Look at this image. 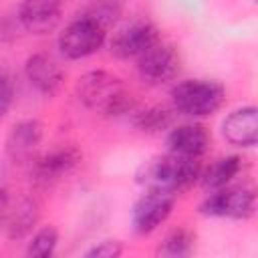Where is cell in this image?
<instances>
[{
	"label": "cell",
	"mask_w": 258,
	"mask_h": 258,
	"mask_svg": "<svg viewBox=\"0 0 258 258\" xmlns=\"http://www.w3.org/2000/svg\"><path fill=\"white\" fill-rule=\"evenodd\" d=\"M135 71L143 85L165 87L173 83L181 73V54L175 44L159 40L139 58H135Z\"/></svg>",
	"instance_id": "cell-7"
},
{
	"label": "cell",
	"mask_w": 258,
	"mask_h": 258,
	"mask_svg": "<svg viewBox=\"0 0 258 258\" xmlns=\"http://www.w3.org/2000/svg\"><path fill=\"white\" fill-rule=\"evenodd\" d=\"M10 202H12L10 191L0 185V230H2L4 224H6V216H8V210H10Z\"/></svg>",
	"instance_id": "cell-23"
},
{
	"label": "cell",
	"mask_w": 258,
	"mask_h": 258,
	"mask_svg": "<svg viewBox=\"0 0 258 258\" xmlns=\"http://www.w3.org/2000/svg\"><path fill=\"white\" fill-rule=\"evenodd\" d=\"M75 97L85 109L107 119L127 117L137 107L125 81L105 69L83 73L75 83Z\"/></svg>",
	"instance_id": "cell-1"
},
{
	"label": "cell",
	"mask_w": 258,
	"mask_h": 258,
	"mask_svg": "<svg viewBox=\"0 0 258 258\" xmlns=\"http://www.w3.org/2000/svg\"><path fill=\"white\" fill-rule=\"evenodd\" d=\"M58 242H60V234L52 224L38 226L26 238L24 254L30 258H50V256H54Z\"/></svg>",
	"instance_id": "cell-20"
},
{
	"label": "cell",
	"mask_w": 258,
	"mask_h": 258,
	"mask_svg": "<svg viewBox=\"0 0 258 258\" xmlns=\"http://www.w3.org/2000/svg\"><path fill=\"white\" fill-rule=\"evenodd\" d=\"M125 252V246L121 240L115 238H105L97 244H93L91 248H87L83 252L85 258H119Z\"/></svg>",
	"instance_id": "cell-21"
},
{
	"label": "cell",
	"mask_w": 258,
	"mask_h": 258,
	"mask_svg": "<svg viewBox=\"0 0 258 258\" xmlns=\"http://www.w3.org/2000/svg\"><path fill=\"white\" fill-rule=\"evenodd\" d=\"M24 79L42 97L52 99L64 85V71L46 52H32L24 60Z\"/></svg>",
	"instance_id": "cell-13"
},
{
	"label": "cell",
	"mask_w": 258,
	"mask_h": 258,
	"mask_svg": "<svg viewBox=\"0 0 258 258\" xmlns=\"http://www.w3.org/2000/svg\"><path fill=\"white\" fill-rule=\"evenodd\" d=\"M198 214L204 218L246 222L256 214V191L246 183H228L208 191L198 206Z\"/></svg>",
	"instance_id": "cell-4"
},
{
	"label": "cell",
	"mask_w": 258,
	"mask_h": 258,
	"mask_svg": "<svg viewBox=\"0 0 258 258\" xmlns=\"http://www.w3.org/2000/svg\"><path fill=\"white\" fill-rule=\"evenodd\" d=\"M123 14H125V0H89L77 12V16L97 22L107 32L123 18Z\"/></svg>",
	"instance_id": "cell-19"
},
{
	"label": "cell",
	"mask_w": 258,
	"mask_h": 258,
	"mask_svg": "<svg viewBox=\"0 0 258 258\" xmlns=\"http://www.w3.org/2000/svg\"><path fill=\"white\" fill-rule=\"evenodd\" d=\"M161 40V32L157 24L151 20H133L119 28L107 42L111 56L117 60H133L139 58L145 50Z\"/></svg>",
	"instance_id": "cell-9"
},
{
	"label": "cell",
	"mask_w": 258,
	"mask_h": 258,
	"mask_svg": "<svg viewBox=\"0 0 258 258\" xmlns=\"http://www.w3.org/2000/svg\"><path fill=\"white\" fill-rule=\"evenodd\" d=\"M202 167L204 165L200 159L181 157L167 151L165 155H155L143 161L135 171V181L143 189H157L177 198L200 181Z\"/></svg>",
	"instance_id": "cell-2"
},
{
	"label": "cell",
	"mask_w": 258,
	"mask_h": 258,
	"mask_svg": "<svg viewBox=\"0 0 258 258\" xmlns=\"http://www.w3.org/2000/svg\"><path fill=\"white\" fill-rule=\"evenodd\" d=\"M129 125L143 135H159L165 133L173 125V109L163 105H147L135 107L129 115Z\"/></svg>",
	"instance_id": "cell-17"
},
{
	"label": "cell",
	"mask_w": 258,
	"mask_h": 258,
	"mask_svg": "<svg viewBox=\"0 0 258 258\" xmlns=\"http://www.w3.org/2000/svg\"><path fill=\"white\" fill-rule=\"evenodd\" d=\"M165 145H167V151L173 155L202 159L212 145V133L208 131L206 125L198 123L196 119L185 121L179 125H171L167 129Z\"/></svg>",
	"instance_id": "cell-12"
},
{
	"label": "cell",
	"mask_w": 258,
	"mask_h": 258,
	"mask_svg": "<svg viewBox=\"0 0 258 258\" xmlns=\"http://www.w3.org/2000/svg\"><path fill=\"white\" fill-rule=\"evenodd\" d=\"M14 103V83L8 77V73L0 71V123L6 119Z\"/></svg>",
	"instance_id": "cell-22"
},
{
	"label": "cell",
	"mask_w": 258,
	"mask_h": 258,
	"mask_svg": "<svg viewBox=\"0 0 258 258\" xmlns=\"http://www.w3.org/2000/svg\"><path fill=\"white\" fill-rule=\"evenodd\" d=\"M173 208H175V196L157 189H145L133 202L129 212V224L133 234L151 236L169 220Z\"/></svg>",
	"instance_id": "cell-8"
},
{
	"label": "cell",
	"mask_w": 258,
	"mask_h": 258,
	"mask_svg": "<svg viewBox=\"0 0 258 258\" xmlns=\"http://www.w3.org/2000/svg\"><path fill=\"white\" fill-rule=\"evenodd\" d=\"M107 42V30L97 22L75 16L58 34L56 48L67 60H83L97 54Z\"/></svg>",
	"instance_id": "cell-5"
},
{
	"label": "cell",
	"mask_w": 258,
	"mask_h": 258,
	"mask_svg": "<svg viewBox=\"0 0 258 258\" xmlns=\"http://www.w3.org/2000/svg\"><path fill=\"white\" fill-rule=\"evenodd\" d=\"M38 220H40V202L30 194H22L10 202L4 234L10 242L26 240L38 226Z\"/></svg>",
	"instance_id": "cell-15"
},
{
	"label": "cell",
	"mask_w": 258,
	"mask_h": 258,
	"mask_svg": "<svg viewBox=\"0 0 258 258\" xmlns=\"http://www.w3.org/2000/svg\"><path fill=\"white\" fill-rule=\"evenodd\" d=\"M171 109L189 119H206L226 105V89L212 79H185L169 89Z\"/></svg>",
	"instance_id": "cell-3"
},
{
	"label": "cell",
	"mask_w": 258,
	"mask_h": 258,
	"mask_svg": "<svg viewBox=\"0 0 258 258\" xmlns=\"http://www.w3.org/2000/svg\"><path fill=\"white\" fill-rule=\"evenodd\" d=\"M62 20V0H20L16 8L18 26L32 34L44 36L56 30Z\"/></svg>",
	"instance_id": "cell-11"
},
{
	"label": "cell",
	"mask_w": 258,
	"mask_h": 258,
	"mask_svg": "<svg viewBox=\"0 0 258 258\" xmlns=\"http://www.w3.org/2000/svg\"><path fill=\"white\" fill-rule=\"evenodd\" d=\"M242 169H244L242 155H238V153L222 155V157L214 159L208 167H202V173H200V181L198 183L206 191H214V189H220V187L232 183L240 175Z\"/></svg>",
	"instance_id": "cell-16"
},
{
	"label": "cell",
	"mask_w": 258,
	"mask_h": 258,
	"mask_svg": "<svg viewBox=\"0 0 258 258\" xmlns=\"http://www.w3.org/2000/svg\"><path fill=\"white\" fill-rule=\"evenodd\" d=\"M83 161V153L75 145H58L40 155H36L28 163V177L34 187L48 189L71 175Z\"/></svg>",
	"instance_id": "cell-6"
},
{
	"label": "cell",
	"mask_w": 258,
	"mask_h": 258,
	"mask_svg": "<svg viewBox=\"0 0 258 258\" xmlns=\"http://www.w3.org/2000/svg\"><path fill=\"white\" fill-rule=\"evenodd\" d=\"M196 232L187 226H175L161 236L155 254L161 258H187L196 252Z\"/></svg>",
	"instance_id": "cell-18"
},
{
	"label": "cell",
	"mask_w": 258,
	"mask_h": 258,
	"mask_svg": "<svg viewBox=\"0 0 258 258\" xmlns=\"http://www.w3.org/2000/svg\"><path fill=\"white\" fill-rule=\"evenodd\" d=\"M44 137V125L34 119H20L10 125L4 137V155L14 165H28L40 149Z\"/></svg>",
	"instance_id": "cell-10"
},
{
	"label": "cell",
	"mask_w": 258,
	"mask_h": 258,
	"mask_svg": "<svg viewBox=\"0 0 258 258\" xmlns=\"http://www.w3.org/2000/svg\"><path fill=\"white\" fill-rule=\"evenodd\" d=\"M222 137L238 149H254L258 143V109L244 105L230 111L220 125Z\"/></svg>",
	"instance_id": "cell-14"
}]
</instances>
